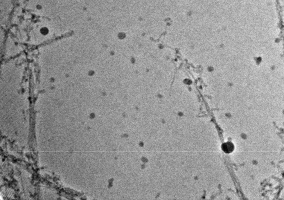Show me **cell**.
I'll list each match as a JSON object with an SVG mask.
<instances>
[{
	"label": "cell",
	"mask_w": 284,
	"mask_h": 200,
	"mask_svg": "<svg viewBox=\"0 0 284 200\" xmlns=\"http://www.w3.org/2000/svg\"><path fill=\"white\" fill-rule=\"evenodd\" d=\"M221 149L223 151L226 153H230L233 151L234 146L232 143L230 142H225L221 146Z\"/></svg>",
	"instance_id": "1"
}]
</instances>
